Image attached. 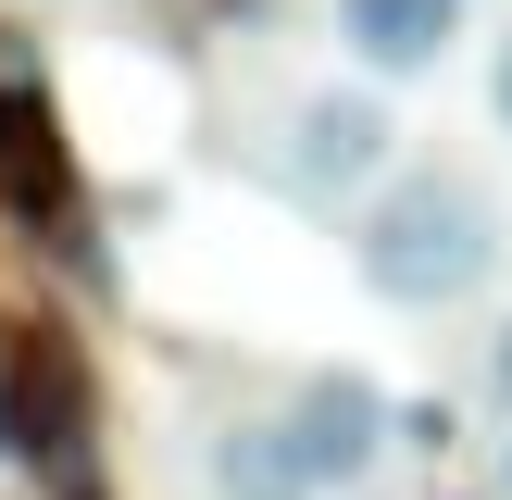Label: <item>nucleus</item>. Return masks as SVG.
<instances>
[{
    "mask_svg": "<svg viewBox=\"0 0 512 500\" xmlns=\"http://www.w3.org/2000/svg\"><path fill=\"white\" fill-rule=\"evenodd\" d=\"M512 263V213L475 163H400L388 188L350 213V275L388 313H463Z\"/></svg>",
    "mask_w": 512,
    "mask_h": 500,
    "instance_id": "1",
    "label": "nucleus"
},
{
    "mask_svg": "<svg viewBox=\"0 0 512 500\" xmlns=\"http://www.w3.org/2000/svg\"><path fill=\"white\" fill-rule=\"evenodd\" d=\"M275 175H288L300 200L363 213V200L400 175V113H388V88H375V75H350V88H300V100H288V150H275Z\"/></svg>",
    "mask_w": 512,
    "mask_h": 500,
    "instance_id": "2",
    "label": "nucleus"
},
{
    "mask_svg": "<svg viewBox=\"0 0 512 500\" xmlns=\"http://www.w3.org/2000/svg\"><path fill=\"white\" fill-rule=\"evenodd\" d=\"M288 438H300V463H313V488H325V500H350L375 463H388L400 413H388V388H375V375H350V363H313V375L288 388Z\"/></svg>",
    "mask_w": 512,
    "mask_h": 500,
    "instance_id": "3",
    "label": "nucleus"
},
{
    "mask_svg": "<svg viewBox=\"0 0 512 500\" xmlns=\"http://www.w3.org/2000/svg\"><path fill=\"white\" fill-rule=\"evenodd\" d=\"M475 0H338V50L375 75V88H400V75H438L450 38H463Z\"/></svg>",
    "mask_w": 512,
    "mask_h": 500,
    "instance_id": "4",
    "label": "nucleus"
},
{
    "mask_svg": "<svg viewBox=\"0 0 512 500\" xmlns=\"http://www.w3.org/2000/svg\"><path fill=\"white\" fill-rule=\"evenodd\" d=\"M200 475H213V500H325L313 463H300V438H288V413H238V425H213Z\"/></svg>",
    "mask_w": 512,
    "mask_h": 500,
    "instance_id": "5",
    "label": "nucleus"
},
{
    "mask_svg": "<svg viewBox=\"0 0 512 500\" xmlns=\"http://www.w3.org/2000/svg\"><path fill=\"white\" fill-rule=\"evenodd\" d=\"M0 200L25 225L63 213V125H50V88H0Z\"/></svg>",
    "mask_w": 512,
    "mask_h": 500,
    "instance_id": "6",
    "label": "nucleus"
},
{
    "mask_svg": "<svg viewBox=\"0 0 512 500\" xmlns=\"http://www.w3.org/2000/svg\"><path fill=\"white\" fill-rule=\"evenodd\" d=\"M475 400H488V413L512 425V313L488 325V350H475Z\"/></svg>",
    "mask_w": 512,
    "mask_h": 500,
    "instance_id": "7",
    "label": "nucleus"
},
{
    "mask_svg": "<svg viewBox=\"0 0 512 500\" xmlns=\"http://www.w3.org/2000/svg\"><path fill=\"white\" fill-rule=\"evenodd\" d=\"M450 425H463L450 400H413V413H400V450H450Z\"/></svg>",
    "mask_w": 512,
    "mask_h": 500,
    "instance_id": "8",
    "label": "nucleus"
},
{
    "mask_svg": "<svg viewBox=\"0 0 512 500\" xmlns=\"http://www.w3.org/2000/svg\"><path fill=\"white\" fill-rule=\"evenodd\" d=\"M488 125L512 138V25H500V50H488Z\"/></svg>",
    "mask_w": 512,
    "mask_h": 500,
    "instance_id": "9",
    "label": "nucleus"
},
{
    "mask_svg": "<svg viewBox=\"0 0 512 500\" xmlns=\"http://www.w3.org/2000/svg\"><path fill=\"white\" fill-rule=\"evenodd\" d=\"M25 450V388H13V350H0V463Z\"/></svg>",
    "mask_w": 512,
    "mask_h": 500,
    "instance_id": "10",
    "label": "nucleus"
},
{
    "mask_svg": "<svg viewBox=\"0 0 512 500\" xmlns=\"http://www.w3.org/2000/svg\"><path fill=\"white\" fill-rule=\"evenodd\" d=\"M488 500H512V425L488 438Z\"/></svg>",
    "mask_w": 512,
    "mask_h": 500,
    "instance_id": "11",
    "label": "nucleus"
},
{
    "mask_svg": "<svg viewBox=\"0 0 512 500\" xmlns=\"http://www.w3.org/2000/svg\"><path fill=\"white\" fill-rule=\"evenodd\" d=\"M350 500H375V488H350Z\"/></svg>",
    "mask_w": 512,
    "mask_h": 500,
    "instance_id": "12",
    "label": "nucleus"
},
{
    "mask_svg": "<svg viewBox=\"0 0 512 500\" xmlns=\"http://www.w3.org/2000/svg\"><path fill=\"white\" fill-rule=\"evenodd\" d=\"M475 500H488V488H475Z\"/></svg>",
    "mask_w": 512,
    "mask_h": 500,
    "instance_id": "13",
    "label": "nucleus"
}]
</instances>
